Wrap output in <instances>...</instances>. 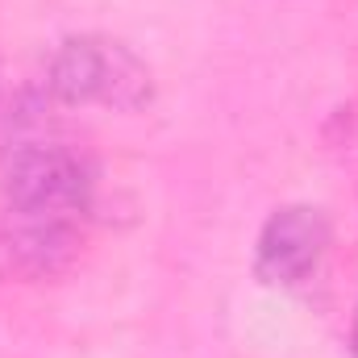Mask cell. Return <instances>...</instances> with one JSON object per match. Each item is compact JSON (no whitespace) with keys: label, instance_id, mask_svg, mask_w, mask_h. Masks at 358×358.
<instances>
[{"label":"cell","instance_id":"cell-1","mask_svg":"<svg viewBox=\"0 0 358 358\" xmlns=\"http://www.w3.org/2000/svg\"><path fill=\"white\" fill-rule=\"evenodd\" d=\"M92 176L80 155L63 150V146H34L21 150L8 167V200L21 217L46 221L50 229L80 213L88 204Z\"/></svg>","mask_w":358,"mask_h":358},{"label":"cell","instance_id":"cell-2","mask_svg":"<svg viewBox=\"0 0 358 358\" xmlns=\"http://www.w3.org/2000/svg\"><path fill=\"white\" fill-rule=\"evenodd\" d=\"M329 225L317 208H279L259 238V275L267 283H300L325 259Z\"/></svg>","mask_w":358,"mask_h":358},{"label":"cell","instance_id":"cell-3","mask_svg":"<svg viewBox=\"0 0 358 358\" xmlns=\"http://www.w3.org/2000/svg\"><path fill=\"white\" fill-rule=\"evenodd\" d=\"M142 71L117 50V46H96V42H71L63 63H59V88L71 100H125L121 88H142Z\"/></svg>","mask_w":358,"mask_h":358}]
</instances>
